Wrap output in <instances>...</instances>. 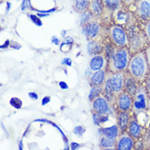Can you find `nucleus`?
I'll list each match as a JSON object with an SVG mask.
<instances>
[{
	"mask_svg": "<svg viewBox=\"0 0 150 150\" xmlns=\"http://www.w3.org/2000/svg\"><path fill=\"white\" fill-rule=\"evenodd\" d=\"M125 72L118 71L112 72L108 71L107 74V79L105 83L102 86L103 94L112 105L111 99L117 98L118 95L124 92L125 89Z\"/></svg>",
	"mask_w": 150,
	"mask_h": 150,
	"instance_id": "f257e3e1",
	"label": "nucleus"
},
{
	"mask_svg": "<svg viewBox=\"0 0 150 150\" xmlns=\"http://www.w3.org/2000/svg\"><path fill=\"white\" fill-rule=\"evenodd\" d=\"M128 71L137 82H143L147 79L150 72L144 52H139L130 57Z\"/></svg>",
	"mask_w": 150,
	"mask_h": 150,
	"instance_id": "f03ea898",
	"label": "nucleus"
},
{
	"mask_svg": "<svg viewBox=\"0 0 150 150\" xmlns=\"http://www.w3.org/2000/svg\"><path fill=\"white\" fill-rule=\"evenodd\" d=\"M130 60V54L127 47L117 48L115 47L112 50V54L108 57V67L109 71L125 72L128 68Z\"/></svg>",
	"mask_w": 150,
	"mask_h": 150,
	"instance_id": "7ed1b4c3",
	"label": "nucleus"
},
{
	"mask_svg": "<svg viewBox=\"0 0 150 150\" xmlns=\"http://www.w3.org/2000/svg\"><path fill=\"white\" fill-rule=\"evenodd\" d=\"M149 93L144 85H139L135 90L133 99L132 111L135 115L146 112L149 108Z\"/></svg>",
	"mask_w": 150,
	"mask_h": 150,
	"instance_id": "20e7f679",
	"label": "nucleus"
},
{
	"mask_svg": "<svg viewBox=\"0 0 150 150\" xmlns=\"http://www.w3.org/2000/svg\"><path fill=\"white\" fill-rule=\"evenodd\" d=\"M109 37L111 42L115 47L122 48L130 45V40L125 30L121 25H113L109 28Z\"/></svg>",
	"mask_w": 150,
	"mask_h": 150,
	"instance_id": "39448f33",
	"label": "nucleus"
},
{
	"mask_svg": "<svg viewBox=\"0 0 150 150\" xmlns=\"http://www.w3.org/2000/svg\"><path fill=\"white\" fill-rule=\"evenodd\" d=\"M112 104L102 93L92 101V111L98 116H107L111 113Z\"/></svg>",
	"mask_w": 150,
	"mask_h": 150,
	"instance_id": "423d86ee",
	"label": "nucleus"
},
{
	"mask_svg": "<svg viewBox=\"0 0 150 150\" xmlns=\"http://www.w3.org/2000/svg\"><path fill=\"white\" fill-rule=\"evenodd\" d=\"M82 29L84 35L89 40L96 41L102 32L101 25L97 20H93L88 24L83 25Z\"/></svg>",
	"mask_w": 150,
	"mask_h": 150,
	"instance_id": "0eeeda50",
	"label": "nucleus"
},
{
	"mask_svg": "<svg viewBox=\"0 0 150 150\" xmlns=\"http://www.w3.org/2000/svg\"><path fill=\"white\" fill-rule=\"evenodd\" d=\"M135 16L141 21L150 19V0H137L134 3Z\"/></svg>",
	"mask_w": 150,
	"mask_h": 150,
	"instance_id": "6e6552de",
	"label": "nucleus"
},
{
	"mask_svg": "<svg viewBox=\"0 0 150 150\" xmlns=\"http://www.w3.org/2000/svg\"><path fill=\"white\" fill-rule=\"evenodd\" d=\"M116 104L121 112H130L133 107V99L127 92H122L116 98Z\"/></svg>",
	"mask_w": 150,
	"mask_h": 150,
	"instance_id": "1a4fd4ad",
	"label": "nucleus"
},
{
	"mask_svg": "<svg viewBox=\"0 0 150 150\" xmlns=\"http://www.w3.org/2000/svg\"><path fill=\"white\" fill-rule=\"evenodd\" d=\"M134 138L128 132H122L117 139L116 149L119 150H131L134 149Z\"/></svg>",
	"mask_w": 150,
	"mask_h": 150,
	"instance_id": "9d476101",
	"label": "nucleus"
},
{
	"mask_svg": "<svg viewBox=\"0 0 150 150\" xmlns=\"http://www.w3.org/2000/svg\"><path fill=\"white\" fill-rule=\"evenodd\" d=\"M108 66V61L104 55L98 53L95 55H93L89 62V69L92 71H96L99 70L105 69Z\"/></svg>",
	"mask_w": 150,
	"mask_h": 150,
	"instance_id": "9b49d317",
	"label": "nucleus"
},
{
	"mask_svg": "<svg viewBox=\"0 0 150 150\" xmlns=\"http://www.w3.org/2000/svg\"><path fill=\"white\" fill-rule=\"evenodd\" d=\"M103 4V16L108 15L111 16L114 15L120 8H122L123 4L122 0H102Z\"/></svg>",
	"mask_w": 150,
	"mask_h": 150,
	"instance_id": "f8f14e48",
	"label": "nucleus"
},
{
	"mask_svg": "<svg viewBox=\"0 0 150 150\" xmlns=\"http://www.w3.org/2000/svg\"><path fill=\"white\" fill-rule=\"evenodd\" d=\"M107 74L105 69L93 71L89 78V85L92 86H103L107 79Z\"/></svg>",
	"mask_w": 150,
	"mask_h": 150,
	"instance_id": "ddd939ff",
	"label": "nucleus"
},
{
	"mask_svg": "<svg viewBox=\"0 0 150 150\" xmlns=\"http://www.w3.org/2000/svg\"><path fill=\"white\" fill-rule=\"evenodd\" d=\"M131 118L130 117L129 112H121L119 111L117 117V125L121 132H124L127 130Z\"/></svg>",
	"mask_w": 150,
	"mask_h": 150,
	"instance_id": "4468645a",
	"label": "nucleus"
},
{
	"mask_svg": "<svg viewBox=\"0 0 150 150\" xmlns=\"http://www.w3.org/2000/svg\"><path fill=\"white\" fill-rule=\"evenodd\" d=\"M128 133L133 137L134 139L139 138L143 134V129L142 126L134 118H132L130 120L129 126L127 128Z\"/></svg>",
	"mask_w": 150,
	"mask_h": 150,
	"instance_id": "2eb2a0df",
	"label": "nucleus"
},
{
	"mask_svg": "<svg viewBox=\"0 0 150 150\" xmlns=\"http://www.w3.org/2000/svg\"><path fill=\"white\" fill-rule=\"evenodd\" d=\"M89 10L93 14L95 18H99L103 14V4L102 0H90Z\"/></svg>",
	"mask_w": 150,
	"mask_h": 150,
	"instance_id": "dca6fc26",
	"label": "nucleus"
},
{
	"mask_svg": "<svg viewBox=\"0 0 150 150\" xmlns=\"http://www.w3.org/2000/svg\"><path fill=\"white\" fill-rule=\"evenodd\" d=\"M102 135H104L107 137L112 139H117L119 134H121V131L118 128L117 125L110 126V127H105L101 129Z\"/></svg>",
	"mask_w": 150,
	"mask_h": 150,
	"instance_id": "f3484780",
	"label": "nucleus"
},
{
	"mask_svg": "<svg viewBox=\"0 0 150 150\" xmlns=\"http://www.w3.org/2000/svg\"><path fill=\"white\" fill-rule=\"evenodd\" d=\"M89 4H90V0H74V9L76 12L82 13L89 9Z\"/></svg>",
	"mask_w": 150,
	"mask_h": 150,
	"instance_id": "a211bd4d",
	"label": "nucleus"
},
{
	"mask_svg": "<svg viewBox=\"0 0 150 150\" xmlns=\"http://www.w3.org/2000/svg\"><path fill=\"white\" fill-rule=\"evenodd\" d=\"M117 144V139H112L107 137L104 135H102L100 139V143L99 145L102 149H115Z\"/></svg>",
	"mask_w": 150,
	"mask_h": 150,
	"instance_id": "6ab92c4d",
	"label": "nucleus"
},
{
	"mask_svg": "<svg viewBox=\"0 0 150 150\" xmlns=\"http://www.w3.org/2000/svg\"><path fill=\"white\" fill-rule=\"evenodd\" d=\"M147 38L146 35L145 36H139L137 35L136 37L133 38L131 41H130V49L133 51V52H136L137 50L141 48V44H142V40L143 39H145Z\"/></svg>",
	"mask_w": 150,
	"mask_h": 150,
	"instance_id": "aec40b11",
	"label": "nucleus"
},
{
	"mask_svg": "<svg viewBox=\"0 0 150 150\" xmlns=\"http://www.w3.org/2000/svg\"><path fill=\"white\" fill-rule=\"evenodd\" d=\"M81 25L83 26V25H85L88 24L89 23L90 21H92L95 20V16H93V14L92 12L89 11V9L87 10V11H85V12H82L81 13Z\"/></svg>",
	"mask_w": 150,
	"mask_h": 150,
	"instance_id": "412c9836",
	"label": "nucleus"
},
{
	"mask_svg": "<svg viewBox=\"0 0 150 150\" xmlns=\"http://www.w3.org/2000/svg\"><path fill=\"white\" fill-rule=\"evenodd\" d=\"M102 93H103L102 86H92L91 90H90V93H89V100L92 102L94 98H96L100 94H102Z\"/></svg>",
	"mask_w": 150,
	"mask_h": 150,
	"instance_id": "4be33fe9",
	"label": "nucleus"
},
{
	"mask_svg": "<svg viewBox=\"0 0 150 150\" xmlns=\"http://www.w3.org/2000/svg\"><path fill=\"white\" fill-rule=\"evenodd\" d=\"M95 49H98V50L100 51V49H102V47L100 45H98V44L96 41L90 40L89 45H88V52L91 56L98 54L97 50H95Z\"/></svg>",
	"mask_w": 150,
	"mask_h": 150,
	"instance_id": "5701e85b",
	"label": "nucleus"
},
{
	"mask_svg": "<svg viewBox=\"0 0 150 150\" xmlns=\"http://www.w3.org/2000/svg\"><path fill=\"white\" fill-rule=\"evenodd\" d=\"M143 144H144V147L145 148L150 147V129L144 134V139H143Z\"/></svg>",
	"mask_w": 150,
	"mask_h": 150,
	"instance_id": "b1692460",
	"label": "nucleus"
},
{
	"mask_svg": "<svg viewBox=\"0 0 150 150\" xmlns=\"http://www.w3.org/2000/svg\"><path fill=\"white\" fill-rule=\"evenodd\" d=\"M144 32H145V35H146L147 39H148V40L150 42V19L148 21L147 24L145 25Z\"/></svg>",
	"mask_w": 150,
	"mask_h": 150,
	"instance_id": "393cba45",
	"label": "nucleus"
},
{
	"mask_svg": "<svg viewBox=\"0 0 150 150\" xmlns=\"http://www.w3.org/2000/svg\"><path fill=\"white\" fill-rule=\"evenodd\" d=\"M145 55H146V58H147V62H148V64H149V70H150V46L148 47L146 49H145Z\"/></svg>",
	"mask_w": 150,
	"mask_h": 150,
	"instance_id": "a878e982",
	"label": "nucleus"
},
{
	"mask_svg": "<svg viewBox=\"0 0 150 150\" xmlns=\"http://www.w3.org/2000/svg\"><path fill=\"white\" fill-rule=\"evenodd\" d=\"M145 87H146L147 91H148V93H149V96L150 97V73L149 74V76L147 77L146 85H145Z\"/></svg>",
	"mask_w": 150,
	"mask_h": 150,
	"instance_id": "bb28decb",
	"label": "nucleus"
},
{
	"mask_svg": "<svg viewBox=\"0 0 150 150\" xmlns=\"http://www.w3.org/2000/svg\"><path fill=\"white\" fill-rule=\"evenodd\" d=\"M122 2L123 3V4L126 6V7H129L130 5L134 4L135 2V0H122Z\"/></svg>",
	"mask_w": 150,
	"mask_h": 150,
	"instance_id": "cd10ccee",
	"label": "nucleus"
},
{
	"mask_svg": "<svg viewBox=\"0 0 150 150\" xmlns=\"http://www.w3.org/2000/svg\"><path fill=\"white\" fill-rule=\"evenodd\" d=\"M149 109H150V103H149Z\"/></svg>",
	"mask_w": 150,
	"mask_h": 150,
	"instance_id": "c85d7f7f",
	"label": "nucleus"
}]
</instances>
